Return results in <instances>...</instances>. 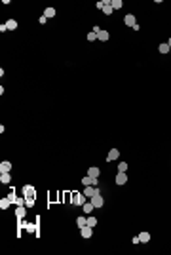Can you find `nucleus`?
Returning <instances> with one entry per match:
<instances>
[{
    "mask_svg": "<svg viewBox=\"0 0 171 255\" xmlns=\"http://www.w3.org/2000/svg\"><path fill=\"white\" fill-rule=\"evenodd\" d=\"M82 192H84V196H86V198H93L95 194H101V190L97 189V187H93V185H90V187H84V190H82Z\"/></svg>",
    "mask_w": 171,
    "mask_h": 255,
    "instance_id": "nucleus-1",
    "label": "nucleus"
},
{
    "mask_svg": "<svg viewBox=\"0 0 171 255\" xmlns=\"http://www.w3.org/2000/svg\"><path fill=\"white\" fill-rule=\"evenodd\" d=\"M72 204L74 206H84L86 204V196H84V192H72Z\"/></svg>",
    "mask_w": 171,
    "mask_h": 255,
    "instance_id": "nucleus-2",
    "label": "nucleus"
},
{
    "mask_svg": "<svg viewBox=\"0 0 171 255\" xmlns=\"http://www.w3.org/2000/svg\"><path fill=\"white\" fill-rule=\"evenodd\" d=\"M15 217H17V219H25V217H27V206H17L15 207Z\"/></svg>",
    "mask_w": 171,
    "mask_h": 255,
    "instance_id": "nucleus-3",
    "label": "nucleus"
},
{
    "mask_svg": "<svg viewBox=\"0 0 171 255\" xmlns=\"http://www.w3.org/2000/svg\"><path fill=\"white\" fill-rule=\"evenodd\" d=\"M23 196H25V198H27V196H34V198H36V189H34L33 185H25L23 187Z\"/></svg>",
    "mask_w": 171,
    "mask_h": 255,
    "instance_id": "nucleus-4",
    "label": "nucleus"
},
{
    "mask_svg": "<svg viewBox=\"0 0 171 255\" xmlns=\"http://www.w3.org/2000/svg\"><path fill=\"white\" fill-rule=\"evenodd\" d=\"M124 23H126L127 27H131V29H133V27L137 25V19H135V15H133V13H127L126 17H124Z\"/></svg>",
    "mask_w": 171,
    "mask_h": 255,
    "instance_id": "nucleus-5",
    "label": "nucleus"
},
{
    "mask_svg": "<svg viewBox=\"0 0 171 255\" xmlns=\"http://www.w3.org/2000/svg\"><path fill=\"white\" fill-rule=\"evenodd\" d=\"M118 156H120V150L118 149H110L108 150V156H107V162H114V160H118Z\"/></svg>",
    "mask_w": 171,
    "mask_h": 255,
    "instance_id": "nucleus-6",
    "label": "nucleus"
},
{
    "mask_svg": "<svg viewBox=\"0 0 171 255\" xmlns=\"http://www.w3.org/2000/svg\"><path fill=\"white\" fill-rule=\"evenodd\" d=\"M116 185H126L127 183V173H122V171H118L116 173Z\"/></svg>",
    "mask_w": 171,
    "mask_h": 255,
    "instance_id": "nucleus-7",
    "label": "nucleus"
},
{
    "mask_svg": "<svg viewBox=\"0 0 171 255\" xmlns=\"http://www.w3.org/2000/svg\"><path fill=\"white\" fill-rule=\"evenodd\" d=\"M91 204L95 206V207H103V204H105V198H103L101 194H95V196L91 198Z\"/></svg>",
    "mask_w": 171,
    "mask_h": 255,
    "instance_id": "nucleus-8",
    "label": "nucleus"
},
{
    "mask_svg": "<svg viewBox=\"0 0 171 255\" xmlns=\"http://www.w3.org/2000/svg\"><path fill=\"white\" fill-rule=\"evenodd\" d=\"M10 171H12V162H8V160L0 162V173H10Z\"/></svg>",
    "mask_w": 171,
    "mask_h": 255,
    "instance_id": "nucleus-9",
    "label": "nucleus"
},
{
    "mask_svg": "<svg viewBox=\"0 0 171 255\" xmlns=\"http://www.w3.org/2000/svg\"><path fill=\"white\" fill-rule=\"evenodd\" d=\"M80 234H82V238H86V240H87V238H91V234H93V228L86 225L84 228H80Z\"/></svg>",
    "mask_w": 171,
    "mask_h": 255,
    "instance_id": "nucleus-10",
    "label": "nucleus"
},
{
    "mask_svg": "<svg viewBox=\"0 0 171 255\" xmlns=\"http://www.w3.org/2000/svg\"><path fill=\"white\" fill-rule=\"evenodd\" d=\"M108 38H110V33L108 30H105L103 29L99 34H97V40H101V42H108Z\"/></svg>",
    "mask_w": 171,
    "mask_h": 255,
    "instance_id": "nucleus-11",
    "label": "nucleus"
},
{
    "mask_svg": "<svg viewBox=\"0 0 171 255\" xmlns=\"http://www.w3.org/2000/svg\"><path fill=\"white\" fill-rule=\"evenodd\" d=\"M101 12L105 13V15H110V13L114 12V10H112V6H110V0H105V8H103Z\"/></svg>",
    "mask_w": 171,
    "mask_h": 255,
    "instance_id": "nucleus-12",
    "label": "nucleus"
},
{
    "mask_svg": "<svg viewBox=\"0 0 171 255\" xmlns=\"http://www.w3.org/2000/svg\"><path fill=\"white\" fill-rule=\"evenodd\" d=\"M82 210H84V213H86V215H90V213H91L93 210H95V206H93L91 202H86V204L82 206Z\"/></svg>",
    "mask_w": 171,
    "mask_h": 255,
    "instance_id": "nucleus-13",
    "label": "nucleus"
},
{
    "mask_svg": "<svg viewBox=\"0 0 171 255\" xmlns=\"http://www.w3.org/2000/svg\"><path fill=\"white\" fill-rule=\"evenodd\" d=\"M55 13H57V12H55V8H51V6H48V8L44 10V15H46V17H48V19L55 17Z\"/></svg>",
    "mask_w": 171,
    "mask_h": 255,
    "instance_id": "nucleus-14",
    "label": "nucleus"
},
{
    "mask_svg": "<svg viewBox=\"0 0 171 255\" xmlns=\"http://www.w3.org/2000/svg\"><path fill=\"white\" fill-rule=\"evenodd\" d=\"M139 238H141V244H148V242H150V232L143 230L141 234H139Z\"/></svg>",
    "mask_w": 171,
    "mask_h": 255,
    "instance_id": "nucleus-15",
    "label": "nucleus"
},
{
    "mask_svg": "<svg viewBox=\"0 0 171 255\" xmlns=\"http://www.w3.org/2000/svg\"><path fill=\"white\" fill-rule=\"evenodd\" d=\"M158 51H160V54H169L171 48H169V44H167V42H164V44H160V46H158Z\"/></svg>",
    "mask_w": 171,
    "mask_h": 255,
    "instance_id": "nucleus-16",
    "label": "nucleus"
},
{
    "mask_svg": "<svg viewBox=\"0 0 171 255\" xmlns=\"http://www.w3.org/2000/svg\"><path fill=\"white\" fill-rule=\"evenodd\" d=\"M76 225H78V228H84L87 225V215L86 217H76Z\"/></svg>",
    "mask_w": 171,
    "mask_h": 255,
    "instance_id": "nucleus-17",
    "label": "nucleus"
},
{
    "mask_svg": "<svg viewBox=\"0 0 171 255\" xmlns=\"http://www.w3.org/2000/svg\"><path fill=\"white\" fill-rule=\"evenodd\" d=\"M99 173H101V170L97 168V166H95V168H90V170H87V175H90V177H99Z\"/></svg>",
    "mask_w": 171,
    "mask_h": 255,
    "instance_id": "nucleus-18",
    "label": "nucleus"
},
{
    "mask_svg": "<svg viewBox=\"0 0 171 255\" xmlns=\"http://www.w3.org/2000/svg\"><path fill=\"white\" fill-rule=\"evenodd\" d=\"M6 29L8 30H15L17 29V21H15V19H8L6 21Z\"/></svg>",
    "mask_w": 171,
    "mask_h": 255,
    "instance_id": "nucleus-19",
    "label": "nucleus"
},
{
    "mask_svg": "<svg viewBox=\"0 0 171 255\" xmlns=\"http://www.w3.org/2000/svg\"><path fill=\"white\" fill-rule=\"evenodd\" d=\"M10 181H12V175L10 173H0V183L2 185H8Z\"/></svg>",
    "mask_w": 171,
    "mask_h": 255,
    "instance_id": "nucleus-20",
    "label": "nucleus"
},
{
    "mask_svg": "<svg viewBox=\"0 0 171 255\" xmlns=\"http://www.w3.org/2000/svg\"><path fill=\"white\" fill-rule=\"evenodd\" d=\"M12 206V202H10V198L6 196V198H2L0 200V210H8V207Z\"/></svg>",
    "mask_w": 171,
    "mask_h": 255,
    "instance_id": "nucleus-21",
    "label": "nucleus"
},
{
    "mask_svg": "<svg viewBox=\"0 0 171 255\" xmlns=\"http://www.w3.org/2000/svg\"><path fill=\"white\" fill-rule=\"evenodd\" d=\"M87 227L95 228V227H97V217H93V215H87Z\"/></svg>",
    "mask_w": 171,
    "mask_h": 255,
    "instance_id": "nucleus-22",
    "label": "nucleus"
},
{
    "mask_svg": "<svg viewBox=\"0 0 171 255\" xmlns=\"http://www.w3.org/2000/svg\"><path fill=\"white\" fill-rule=\"evenodd\" d=\"M82 185H84V187L93 185V177H90V175H84V177H82Z\"/></svg>",
    "mask_w": 171,
    "mask_h": 255,
    "instance_id": "nucleus-23",
    "label": "nucleus"
},
{
    "mask_svg": "<svg viewBox=\"0 0 171 255\" xmlns=\"http://www.w3.org/2000/svg\"><path fill=\"white\" fill-rule=\"evenodd\" d=\"M110 6H112V10H120L124 6V2L122 0H110Z\"/></svg>",
    "mask_w": 171,
    "mask_h": 255,
    "instance_id": "nucleus-24",
    "label": "nucleus"
},
{
    "mask_svg": "<svg viewBox=\"0 0 171 255\" xmlns=\"http://www.w3.org/2000/svg\"><path fill=\"white\" fill-rule=\"evenodd\" d=\"M34 202H36L34 196H27V202H25V206H27V207H34Z\"/></svg>",
    "mask_w": 171,
    "mask_h": 255,
    "instance_id": "nucleus-25",
    "label": "nucleus"
},
{
    "mask_svg": "<svg viewBox=\"0 0 171 255\" xmlns=\"http://www.w3.org/2000/svg\"><path fill=\"white\" fill-rule=\"evenodd\" d=\"M8 198H10V202H12V204H17V198H19V196L15 194V190H12V192L8 194Z\"/></svg>",
    "mask_w": 171,
    "mask_h": 255,
    "instance_id": "nucleus-26",
    "label": "nucleus"
},
{
    "mask_svg": "<svg viewBox=\"0 0 171 255\" xmlns=\"http://www.w3.org/2000/svg\"><path fill=\"white\" fill-rule=\"evenodd\" d=\"M127 168H129V166H127V162H120V164H118V171H122V173H126V171H127Z\"/></svg>",
    "mask_w": 171,
    "mask_h": 255,
    "instance_id": "nucleus-27",
    "label": "nucleus"
},
{
    "mask_svg": "<svg viewBox=\"0 0 171 255\" xmlns=\"http://www.w3.org/2000/svg\"><path fill=\"white\" fill-rule=\"evenodd\" d=\"M48 21H50V19H48V17H46V15H44V13H42V15H40V17H38V23H40V25H46V23H48Z\"/></svg>",
    "mask_w": 171,
    "mask_h": 255,
    "instance_id": "nucleus-28",
    "label": "nucleus"
},
{
    "mask_svg": "<svg viewBox=\"0 0 171 255\" xmlns=\"http://www.w3.org/2000/svg\"><path fill=\"white\" fill-rule=\"evenodd\" d=\"M87 40H90V42H93V40H97V34L93 33V30H91V33H87Z\"/></svg>",
    "mask_w": 171,
    "mask_h": 255,
    "instance_id": "nucleus-29",
    "label": "nucleus"
},
{
    "mask_svg": "<svg viewBox=\"0 0 171 255\" xmlns=\"http://www.w3.org/2000/svg\"><path fill=\"white\" fill-rule=\"evenodd\" d=\"M95 8H99V10H103V8H105V0H99V2H97V4H95Z\"/></svg>",
    "mask_w": 171,
    "mask_h": 255,
    "instance_id": "nucleus-30",
    "label": "nucleus"
},
{
    "mask_svg": "<svg viewBox=\"0 0 171 255\" xmlns=\"http://www.w3.org/2000/svg\"><path fill=\"white\" fill-rule=\"evenodd\" d=\"M131 242H133V244H139V242H141V238H139V234H137V236H133V238H131Z\"/></svg>",
    "mask_w": 171,
    "mask_h": 255,
    "instance_id": "nucleus-31",
    "label": "nucleus"
},
{
    "mask_svg": "<svg viewBox=\"0 0 171 255\" xmlns=\"http://www.w3.org/2000/svg\"><path fill=\"white\" fill-rule=\"evenodd\" d=\"M6 30H8L6 29V23H2V25H0V33H6Z\"/></svg>",
    "mask_w": 171,
    "mask_h": 255,
    "instance_id": "nucleus-32",
    "label": "nucleus"
},
{
    "mask_svg": "<svg viewBox=\"0 0 171 255\" xmlns=\"http://www.w3.org/2000/svg\"><path fill=\"white\" fill-rule=\"evenodd\" d=\"M167 44H169V48H171V36H169V40H167Z\"/></svg>",
    "mask_w": 171,
    "mask_h": 255,
    "instance_id": "nucleus-33",
    "label": "nucleus"
},
{
    "mask_svg": "<svg viewBox=\"0 0 171 255\" xmlns=\"http://www.w3.org/2000/svg\"><path fill=\"white\" fill-rule=\"evenodd\" d=\"M169 54H171V51H169Z\"/></svg>",
    "mask_w": 171,
    "mask_h": 255,
    "instance_id": "nucleus-34",
    "label": "nucleus"
}]
</instances>
